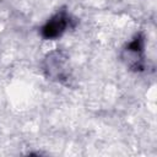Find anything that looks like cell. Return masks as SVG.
Wrapping results in <instances>:
<instances>
[{
    "mask_svg": "<svg viewBox=\"0 0 157 157\" xmlns=\"http://www.w3.org/2000/svg\"><path fill=\"white\" fill-rule=\"evenodd\" d=\"M77 23L78 20L69 13L66 7H61L39 28V36L44 40H55L59 39L67 29L75 28Z\"/></svg>",
    "mask_w": 157,
    "mask_h": 157,
    "instance_id": "obj_2",
    "label": "cell"
},
{
    "mask_svg": "<svg viewBox=\"0 0 157 157\" xmlns=\"http://www.w3.org/2000/svg\"><path fill=\"white\" fill-rule=\"evenodd\" d=\"M43 75L56 83H61L65 86H71L72 69L70 64V56L66 52L61 49H54L45 54L40 64Z\"/></svg>",
    "mask_w": 157,
    "mask_h": 157,
    "instance_id": "obj_1",
    "label": "cell"
},
{
    "mask_svg": "<svg viewBox=\"0 0 157 157\" xmlns=\"http://www.w3.org/2000/svg\"><path fill=\"white\" fill-rule=\"evenodd\" d=\"M145 42V34L142 32H137L131 40L124 45L120 53L123 63L132 72H141L146 67Z\"/></svg>",
    "mask_w": 157,
    "mask_h": 157,
    "instance_id": "obj_3",
    "label": "cell"
}]
</instances>
